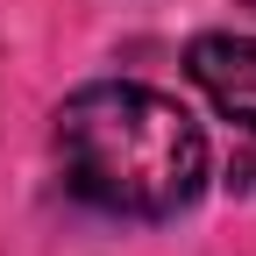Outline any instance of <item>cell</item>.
<instances>
[{"label":"cell","instance_id":"1","mask_svg":"<svg viewBox=\"0 0 256 256\" xmlns=\"http://www.w3.org/2000/svg\"><path fill=\"white\" fill-rule=\"evenodd\" d=\"M57 171L100 214L171 220L206 185V136L171 92L107 78L57 107Z\"/></svg>","mask_w":256,"mask_h":256},{"label":"cell","instance_id":"3","mask_svg":"<svg viewBox=\"0 0 256 256\" xmlns=\"http://www.w3.org/2000/svg\"><path fill=\"white\" fill-rule=\"evenodd\" d=\"M249 8H256V0H249Z\"/></svg>","mask_w":256,"mask_h":256},{"label":"cell","instance_id":"2","mask_svg":"<svg viewBox=\"0 0 256 256\" xmlns=\"http://www.w3.org/2000/svg\"><path fill=\"white\" fill-rule=\"evenodd\" d=\"M185 72L228 121L256 128V36H200L185 50Z\"/></svg>","mask_w":256,"mask_h":256}]
</instances>
